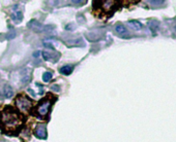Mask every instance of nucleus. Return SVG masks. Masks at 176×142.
Wrapping results in <instances>:
<instances>
[{
  "label": "nucleus",
  "instance_id": "obj_6",
  "mask_svg": "<svg viewBox=\"0 0 176 142\" xmlns=\"http://www.w3.org/2000/svg\"><path fill=\"white\" fill-rule=\"evenodd\" d=\"M12 21L16 22V23H20L23 19V15L21 11H17V9H14L12 12Z\"/></svg>",
  "mask_w": 176,
  "mask_h": 142
},
{
  "label": "nucleus",
  "instance_id": "obj_10",
  "mask_svg": "<svg viewBox=\"0 0 176 142\" xmlns=\"http://www.w3.org/2000/svg\"><path fill=\"white\" fill-rule=\"evenodd\" d=\"M129 24L132 26V28L134 30H141V28H142V24L138 21H130Z\"/></svg>",
  "mask_w": 176,
  "mask_h": 142
},
{
  "label": "nucleus",
  "instance_id": "obj_7",
  "mask_svg": "<svg viewBox=\"0 0 176 142\" xmlns=\"http://www.w3.org/2000/svg\"><path fill=\"white\" fill-rule=\"evenodd\" d=\"M73 66L71 65H66L60 68V73L63 74V75H70V74L73 72Z\"/></svg>",
  "mask_w": 176,
  "mask_h": 142
},
{
  "label": "nucleus",
  "instance_id": "obj_4",
  "mask_svg": "<svg viewBox=\"0 0 176 142\" xmlns=\"http://www.w3.org/2000/svg\"><path fill=\"white\" fill-rule=\"evenodd\" d=\"M16 105L20 109L21 111L27 112L31 109L32 107V102L30 99H28L25 96H19L17 100H16Z\"/></svg>",
  "mask_w": 176,
  "mask_h": 142
},
{
  "label": "nucleus",
  "instance_id": "obj_1",
  "mask_svg": "<svg viewBox=\"0 0 176 142\" xmlns=\"http://www.w3.org/2000/svg\"><path fill=\"white\" fill-rule=\"evenodd\" d=\"M121 0H93L92 8L100 18L111 17L119 8Z\"/></svg>",
  "mask_w": 176,
  "mask_h": 142
},
{
  "label": "nucleus",
  "instance_id": "obj_14",
  "mask_svg": "<svg viewBox=\"0 0 176 142\" xmlns=\"http://www.w3.org/2000/svg\"><path fill=\"white\" fill-rule=\"evenodd\" d=\"M86 0H71V2L73 3V4H77V5H80V4H83V3H85Z\"/></svg>",
  "mask_w": 176,
  "mask_h": 142
},
{
  "label": "nucleus",
  "instance_id": "obj_8",
  "mask_svg": "<svg viewBox=\"0 0 176 142\" xmlns=\"http://www.w3.org/2000/svg\"><path fill=\"white\" fill-rule=\"evenodd\" d=\"M3 94H4L5 98H12L14 96V91L9 86H5L4 90H3Z\"/></svg>",
  "mask_w": 176,
  "mask_h": 142
},
{
  "label": "nucleus",
  "instance_id": "obj_3",
  "mask_svg": "<svg viewBox=\"0 0 176 142\" xmlns=\"http://www.w3.org/2000/svg\"><path fill=\"white\" fill-rule=\"evenodd\" d=\"M52 97L48 96L47 98H45L44 100H42L40 102V104L37 105V113L40 115L41 118H45L46 115L49 113V110H50V107L52 105Z\"/></svg>",
  "mask_w": 176,
  "mask_h": 142
},
{
  "label": "nucleus",
  "instance_id": "obj_9",
  "mask_svg": "<svg viewBox=\"0 0 176 142\" xmlns=\"http://www.w3.org/2000/svg\"><path fill=\"white\" fill-rule=\"evenodd\" d=\"M115 30L117 33L120 35H128V30H126V28L122 25H117L115 27Z\"/></svg>",
  "mask_w": 176,
  "mask_h": 142
},
{
  "label": "nucleus",
  "instance_id": "obj_12",
  "mask_svg": "<svg viewBox=\"0 0 176 142\" xmlns=\"http://www.w3.org/2000/svg\"><path fill=\"white\" fill-rule=\"evenodd\" d=\"M147 1L150 3V4L159 5V4H162V3L164 2V0H147Z\"/></svg>",
  "mask_w": 176,
  "mask_h": 142
},
{
  "label": "nucleus",
  "instance_id": "obj_15",
  "mask_svg": "<svg viewBox=\"0 0 176 142\" xmlns=\"http://www.w3.org/2000/svg\"><path fill=\"white\" fill-rule=\"evenodd\" d=\"M125 1L128 3H137V2H139L140 0H125Z\"/></svg>",
  "mask_w": 176,
  "mask_h": 142
},
{
  "label": "nucleus",
  "instance_id": "obj_11",
  "mask_svg": "<svg viewBox=\"0 0 176 142\" xmlns=\"http://www.w3.org/2000/svg\"><path fill=\"white\" fill-rule=\"evenodd\" d=\"M52 73L51 72H45L44 74H43V80L45 82H50L51 80V78H52Z\"/></svg>",
  "mask_w": 176,
  "mask_h": 142
},
{
  "label": "nucleus",
  "instance_id": "obj_2",
  "mask_svg": "<svg viewBox=\"0 0 176 142\" xmlns=\"http://www.w3.org/2000/svg\"><path fill=\"white\" fill-rule=\"evenodd\" d=\"M1 121H2L3 128L7 132L17 130L22 124V119L19 113L11 107H6L3 110Z\"/></svg>",
  "mask_w": 176,
  "mask_h": 142
},
{
  "label": "nucleus",
  "instance_id": "obj_5",
  "mask_svg": "<svg viewBox=\"0 0 176 142\" xmlns=\"http://www.w3.org/2000/svg\"><path fill=\"white\" fill-rule=\"evenodd\" d=\"M34 135L40 139H46L48 136L47 134V129H46V126L44 125H38L34 130Z\"/></svg>",
  "mask_w": 176,
  "mask_h": 142
},
{
  "label": "nucleus",
  "instance_id": "obj_13",
  "mask_svg": "<svg viewBox=\"0 0 176 142\" xmlns=\"http://www.w3.org/2000/svg\"><path fill=\"white\" fill-rule=\"evenodd\" d=\"M42 56H43V58L46 61H50L52 59V57L47 53V51H43V53H42Z\"/></svg>",
  "mask_w": 176,
  "mask_h": 142
}]
</instances>
